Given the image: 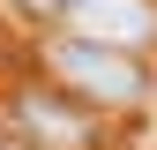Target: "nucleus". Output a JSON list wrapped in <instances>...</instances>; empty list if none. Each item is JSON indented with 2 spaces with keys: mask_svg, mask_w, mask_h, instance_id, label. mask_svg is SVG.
<instances>
[{
  "mask_svg": "<svg viewBox=\"0 0 157 150\" xmlns=\"http://www.w3.org/2000/svg\"><path fill=\"white\" fill-rule=\"evenodd\" d=\"M37 68H45V83H60L67 98H82L90 112H120V105H142L150 98L142 53L97 45V38H82V30H52L45 45H37Z\"/></svg>",
  "mask_w": 157,
  "mask_h": 150,
  "instance_id": "1",
  "label": "nucleus"
},
{
  "mask_svg": "<svg viewBox=\"0 0 157 150\" xmlns=\"http://www.w3.org/2000/svg\"><path fill=\"white\" fill-rule=\"evenodd\" d=\"M67 30L97 38V45L142 53L150 38H157V0H75V8H67Z\"/></svg>",
  "mask_w": 157,
  "mask_h": 150,
  "instance_id": "2",
  "label": "nucleus"
},
{
  "mask_svg": "<svg viewBox=\"0 0 157 150\" xmlns=\"http://www.w3.org/2000/svg\"><path fill=\"white\" fill-rule=\"evenodd\" d=\"M15 112H23V128H37V143H90V120L97 112L82 105V98H67L60 83H30L23 98H15Z\"/></svg>",
  "mask_w": 157,
  "mask_h": 150,
  "instance_id": "3",
  "label": "nucleus"
},
{
  "mask_svg": "<svg viewBox=\"0 0 157 150\" xmlns=\"http://www.w3.org/2000/svg\"><path fill=\"white\" fill-rule=\"evenodd\" d=\"M67 8H75V0H15V15L37 23V30H67Z\"/></svg>",
  "mask_w": 157,
  "mask_h": 150,
  "instance_id": "4",
  "label": "nucleus"
},
{
  "mask_svg": "<svg viewBox=\"0 0 157 150\" xmlns=\"http://www.w3.org/2000/svg\"><path fill=\"white\" fill-rule=\"evenodd\" d=\"M0 150H45L37 135H15V128H0Z\"/></svg>",
  "mask_w": 157,
  "mask_h": 150,
  "instance_id": "5",
  "label": "nucleus"
}]
</instances>
